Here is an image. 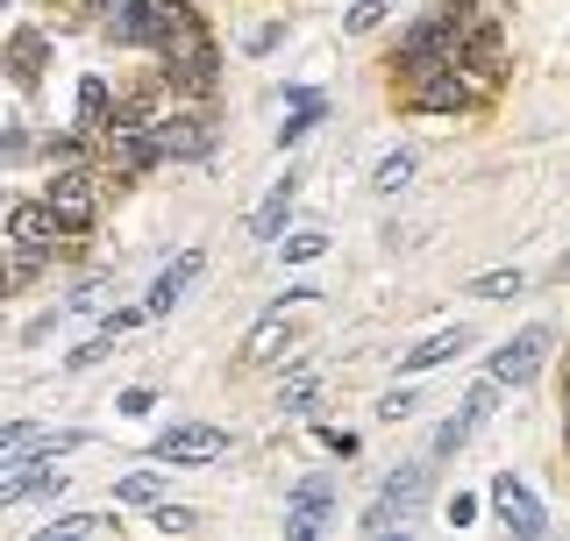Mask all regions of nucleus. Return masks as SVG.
I'll use <instances>...</instances> for the list:
<instances>
[{
  "mask_svg": "<svg viewBox=\"0 0 570 541\" xmlns=\"http://www.w3.org/2000/svg\"><path fill=\"white\" fill-rule=\"evenodd\" d=\"M549 350H557V328H521L513 342H499V350H492L485 371H492L507 392H521V385H534V371L549 364Z\"/></svg>",
  "mask_w": 570,
  "mask_h": 541,
  "instance_id": "423d86ee",
  "label": "nucleus"
},
{
  "mask_svg": "<svg viewBox=\"0 0 570 541\" xmlns=\"http://www.w3.org/2000/svg\"><path fill=\"white\" fill-rule=\"evenodd\" d=\"M115 499H121V506H157V499H165V478H157V471H129V478H115Z\"/></svg>",
  "mask_w": 570,
  "mask_h": 541,
  "instance_id": "393cba45",
  "label": "nucleus"
},
{
  "mask_svg": "<svg viewBox=\"0 0 570 541\" xmlns=\"http://www.w3.org/2000/svg\"><path fill=\"white\" fill-rule=\"evenodd\" d=\"M321 449H335V456H356V435H350V427H321Z\"/></svg>",
  "mask_w": 570,
  "mask_h": 541,
  "instance_id": "c756f323",
  "label": "nucleus"
},
{
  "mask_svg": "<svg viewBox=\"0 0 570 541\" xmlns=\"http://www.w3.org/2000/svg\"><path fill=\"white\" fill-rule=\"evenodd\" d=\"M293 306H314V299H293ZM293 306H285V299H278V306H272V314H264V321H257V328H249V335H243V350H236V364H243V371H257V364H272V356L285 350V335H293Z\"/></svg>",
  "mask_w": 570,
  "mask_h": 541,
  "instance_id": "f8f14e48",
  "label": "nucleus"
},
{
  "mask_svg": "<svg viewBox=\"0 0 570 541\" xmlns=\"http://www.w3.org/2000/svg\"><path fill=\"white\" fill-rule=\"evenodd\" d=\"M71 8H79V14H100V22H107V14H115L121 0H71Z\"/></svg>",
  "mask_w": 570,
  "mask_h": 541,
  "instance_id": "473e14b6",
  "label": "nucleus"
},
{
  "mask_svg": "<svg viewBox=\"0 0 570 541\" xmlns=\"http://www.w3.org/2000/svg\"><path fill=\"white\" fill-rule=\"evenodd\" d=\"M150 142H157V165H200L214 150V121L207 115H157Z\"/></svg>",
  "mask_w": 570,
  "mask_h": 541,
  "instance_id": "0eeeda50",
  "label": "nucleus"
},
{
  "mask_svg": "<svg viewBox=\"0 0 570 541\" xmlns=\"http://www.w3.org/2000/svg\"><path fill=\"white\" fill-rule=\"evenodd\" d=\"M471 100H485V94H478V79L463 65H435V71H414V79H406V107H414V115H463Z\"/></svg>",
  "mask_w": 570,
  "mask_h": 541,
  "instance_id": "7ed1b4c3",
  "label": "nucleus"
},
{
  "mask_svg": "<svg viewBox=\"0 0 570 541\" xmlns=\"http://www.w3.org/2000/svg\"><path fill=\"white\" fill-rule=\"evenodd\" d=\"M79 442H86L79 427H36V421H14L8 435H0V478L22 471V463H36V456H65V449H79Z\"/></svg>",
  "mask_w": 570,
  "mask_h": 541,
  "instance_id": "1a4fd4ad",
  "label": "nucleus"
},
{
  "mask_svg": "<svg viewBox=\"0 0 570 541\" xmlns=\"http://www.w3.org/2000/svg\"><path fill=\"white\" fill-rule=\"evenodd\" d=\"M228 449H236V435H228V427L178 421V427H165V435L150 442V463H222Z\"/></svg>",
  "mask_w": 570,
  "mask_h": 541,
  "instance_id": "20e7f679",
  "label": "nucleus"
},
{
  "mask_svg": "<svg viewBox=\"0 0 570 541\" xmlns=\"http://www.w3.org/2000/svg\"><path fill=\"white\" fill-rule=\"evenodd\" d=\"M343 29H350V36H371V29H385V8H379V0H356V8L343 14Z\"/></svg>",
  "mask_w": 570,
  "mask_h": 541,
  "instance_id": "bb28decb",
  "label": "nucleus"
},
{
  "mask_svg": "<svg viewBox=\"0 0 570 541\" xmlns=\"http://www.w3.org/2000/svg\"><path fill=\"white\" fill-rule=\"evenodd\" d=\"M65 471L58 463H22V471L0 478V506H22V499H65Z\"/></svg>",
  "mask_w": 570,
  "mask_h": 541,
  "instance_id": "ddd939ff",
  "label": "nucleus"
},
{
  "mask_svg": "<svg viewBox=\"0 0 570 541\" xmlns=\"http://www.w3.org/2000/svg\"><path fill=\"white\" fill-rule=\"evenodd\" d=\"M115 107L121 100H107V79H79V129L86 136H100L107 121H115Z\"/></svg>",
  "mask_w": 570,
  "mask_h": 541,
  "instance_id": "4be33fe9",
  "label": "nucleus"
},
{
  "mask_svg": "<svg viewBox=\"0 0 570 541\" xmlns=\"http://www.w3.org/2000/svg\"><path fill=\"white\" fill-rule=\"evenodd\" d=\"M193 278H200V249H178V257H171L165 270H157V285L142 293V306H150V321H157V314H171V306L186 299V285H193Z\"/></svg>",
  "mask_w": 570,
  "mask_h": 541,
  "instance_id": "4468645a",
  "label": "nucleus"
},
{
  "mask_svg": "<svg viewBox=\"0 0 570 541\" xmlns=\"http://www.w3.org/2000/svg\"><path fill=\"white\" fill-rule=\"evenodd\" d=\"M43 200L58 207V222H65L71 243L94 236V222H100V171L94 165H58V171H50V186H43Z\"/></svg>",
  "mask_w": 570,
  "mask_h": 541,
  "instance_id": "f03ea898",
  "label": "nucleus"
},
{
  "mask_svg": "<svg viewBox=\"0 0 570 541\" xmlns=\"http://www.w3.org/2000/svg\"><path fill=\"white\" fill-rule=\"evenodd\" d=\"M278 43H285V22H257V29L243 36V50H249V58H272Z\"/></svg>",
  "mask_w": 570,
  "mask_h": 541,
  "instance_id": "cd10ccee",
  "label": "nucleus"
},
{
  "mask_svg": "<svg viewBox=\"0 0 570 541\" xmlns=\"http://www.w3.org/2000/svg\"><path fill=\"white\" fill-rule=\"evenodd\" d=\"M563 427H570V377H563Z\"/></svg>",
  "mask_w": 570,
  "mask_h": 541,
  "instance_id": "f704fd0d",
  "label": "nucleus"
},
{
  "mask_svg": "<svg viewBox=\"0 0 570 541\" xmlns=\"http://www.w3.org/2000/svg\"><path fill=\"white\" fill-rule=\"evenodd\" d=\"M314 257H328V236H321V228H285L278 236V264H314Z\"/></svg>",
  "mask_w": 570,
  "mask_h": 541,
  "instance_id": "b1692460",
  "label": "nucleus"
},
{
  "mask_svg": "<svg viewBox=\"0 0 570 541\" xmlns=\"http://www.w3.org/2000/svg\"><path fill=\"white\" fill-rule=\"evenodd\" d=\"M499 400H507V385H499V377L485 371L471 392H463V406L450 413V421H442V435H435V456H463V449H471V435L492 421V406H499Z\"/></svg>",
  "mask_w": 570,
  "mask_h": 541,
  "instance_id": "39448f33",
  "label": "nucleus"
},
{
  "mask_svg": "<svg viewBox=\"0 0 570 541\" xmlns=\"http://www.w3.org/2000/svg\"><path fill=\"white\" fill-rule=\"evenodd\" d=\"M414 165H421L414 150H392V157H379V171H371V193H379V200H392V193H400L406 178H414Z\"/></svg>",
  "mask_w": 570,
  "mask_h": 541,
  "instance_id": "5701e85b",
  "label": "nucleus"
},
{
  "mask_svg": "<svg viewBox=\"0 0 570 541\" xmlns=\"http://www.w3.org/2000/svg\"><path fill=\"white\" fill-rule=\"evenodd\" d=\"M8 243L14 249H65V222H58V207L43 200V193H14V207H8Z\"/></svg>",
  "mask_w": 570,
  "mask_h": 541,
  "instance_id": "6e6552de",
  "label": "nucleus"
},
{
  "mask_svg": "<svg viewBox=\"0 0 570 541\" xmlns=\"http://www.w3.org/2000/svg\"><path fill=\"white\" fill-rule=\"evenodd\" d=\"M442 513H450V528H471V520H478V499H463V492H456Z\"/></svg>",
  "mask_w": 570,
  "mask_h": 541,
  "instance_id": "2f4dec72",
  "label": "nucleus"
},
{
  "mask_svg": "<svg viewBox=\"0 0 570 541\" xmlns=\"http://www.w3.org/2000/svg\"><path fill=\"white\" fill-rule=\"evenodd\" d=\"M549 278H570V249H563V257H557V270H549Z\"/></svg>",
  "mask_w": 570,
  "mask_h": 541,
  "instance_id": "72a5a7b5",
  "label": "nucleus"
},
{
  "mask_svg": "<svg viewBox=\"0 0 570 541\" xmlns=\"http://www.w3.org/2000/svg\"><path fill=\"white\" fill-rule=\"evenodd\" d=\"M463 293H471V299H521V293H528V270H521V264L478 270V278H463Z\"/></svg>",
  "mask_w": 570,
  "mask_h": 541,
  "instance_id": "aec40b11",
  "label": "nucleus"
},
{
  "mask_svg": "<svg viewBox=\"0 0 570 541\" xmlns=\"http://www.w3.org/2000/svg\"><path fill=\"white\" fill-rule=\"evenodd\" d=\"M485 506H492L499 520H507V528L521 534V541H534V534H549V506H542V499H534V492H528V484L513 478V471H499V478H492Z\"/></svg>",
  "mask_w": 570,
  "mask_h": 541,
  "instance_id": "9d476101",
  "label": "nucleus"
},
{
  "mask_svg": "<svg viewBox=\"0 0 570 541\" xmlns=\"http://www.w3.org/2000/svg\"><path fill=\"white\" fill-rule=\"evenodd\" d=\"M14 8H22V0H14Z\"/></svg>",
  "mask_w": 570,
  "mask_h": 541,
  "instance_id": "c9c22d12",
  "label": "nucleus"
},
{
  "mask_svg": "<svg viewBox=\"0 0 570 541\" xmlns=\"http://www.w3.org/2000/svg\"><path fill=\"white\" fill-rule=\"evenodd\" d=\"M478 14H485L478 0H442L421 22H406L400 50H392V79H414V71H435V65H463V43H471Z\"/></svg>",
  "mask_w": 570,
  "mask_h": 541,
  "instance_id": "f257e3e1",
  "label": "nucleus"
},
{
  "mask_svg": "<svg viewBox=\"0 0 570 541\" xmlns=\"http://www.w3.org/2000/svg\"><path fill=\"white\" fill-rule=\"evenodd\" d=\"M463 350H471V328L456 321V328H435V335H421L414 350L400 356V371H414V377H421V371H435V364H456Z\"/></svg>",
  "mask_w": 570,
  "mask_h": 541,
  "instance_id": "2eb2a0df",
  "label": "nucleus"
},
{
  "mask_svg": "<svg viewBox=\"0 0 570 541\" xmlns=\"http://www.w3.org/2000/svg\"><path fill=\"white\" fill-rule=\"evenodd\" d=\"M150 406H157L150 385H129V392H121V413H150Z\"/></svg>",
  "mask_w": 570,
  "mask_h": 541,
  "instance_id": "7c9ffc66",
  "label": "nucleus"
},
{
  "mask_svg": "<svg viewBox=\"0 0 570 541\" xmlns=\"http://www.w3.org/2000/svg\"><path fill=\"white\" fill-rule=\"evenodd\" d=\"M328 513H335V484L328 478H299L293 484V513H285V534H293V541H314L321 528H328Z\"/></svg>",
  "mask_w": 570,
  "mask_h": 541,
  "instance_id": "9b49d317",
  "label": "nucleus"
},
{
  "mask_svg": "<svg viewBox=\"0 0 570 541\" xmlns=\"http://www.w3.org/2000/svg\"><path fill=\"white\" fill-rule=\"evenodd\" d=\"M43 58H50V36H43V29H22V36H14V50H8L14 86H29L36 71H43Z\"/></svg>",
  "mask_w": 570,
  "mask_h": 541,
  "instance_id": "412c9836",
  "label": "nucleus"
},
{
  "mask_svg": "<svg viewBox=\"0 0 570 541\" xmlns=\"http://www.w3.org/2000/svg\"><path fill=\"white\" fill-rule=\"evenodd\" d=\"M272 400L285 406V413H307L314 400H321V364H293V371H278V392Z\"/></svg>",
  "mask_w": 570,
  "mask_h": 541,
  "instance_id": "6ab92c4d",
  "label": "nucleus"
},
{
  "mask_svg": "<svg viewBox=\"0 0 570 541\" xmlns=\"http://www.w3.org/2000/svg\"><path fill=\"white\" fill-rule=\"evenodd\" d=\"M43 541H121V513H58Z\"/></svg>",
  "mask_w": 570,
  "mask_h": 541,
  "instance_id": "a211bd4d",
  "label": "nucleus"
},
{
  "mask_svg": "<svg viewBox=\"0 0 570 541\" xmlns=\"http://www.w3.org/2000/svg\"><path fill=\"white\" fill-rule=\"evenodd\" d=\"M150 520H157V534H193V528H200V513H193V506H171V499H157Z\"/></svg>",
  "mask_w": 570,
  "mask_h": 541,
  "instance_id": "a878e982",
  "label": "nucleus"
},
{
  "mask_svg": "<svg viewBox=\"0 0 570 541\" xmlns=\"http://www.w3.org/2000/svg\"><path fill=\"white\" fill-rule=\"evenodd\" d=\"M379 499H385V506L406 520V528H414L421 506H428V463H400V471L385 478V492H379Z\"/></svg>",
  "mask_w": 570,
  "mask_h": 541,
  "instance_id": "f3484780",
  "label": "nucleus"
},
{
  "mask_svg": "<svg viewBox=\"0 0 570 541\" xmlns=\"http://www.w3.org/2000/svg\"><path fill=\"white\" fill-rule=\"evenodd\" d=\"M406 413H414V392H385V400H379V421H406Z\"/></svg>",
  "mask_w": 570,
  "mask_h": 541,
  "instance_id": "c85d7f7f",
  "label": "nucleus"
},
{
  "mask_svg": "<svg viewBox=\"0 0 570 541\" xmlns=\"http://www.w3.org/2000/svg\"><path fill=\"white\" fill-rule=\"evenodd\" d=\"M293 193H299V178L285 171L278 186L264 193L257 207H249V236H257V243H278V236H285V222H293Z\"/></svg>",
  "mask_w": 570,
  "mask_h": 541,
  "instance_id": "dca6fc26",
  "label": "nucleus"
}]
</instances>
